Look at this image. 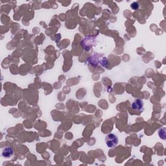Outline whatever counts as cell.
I'll return each instance as SVG.
<instances>
[{"label": "cell", "mask_w": 166, "mask_h": 166, "mask_svg": "<svg viewBox=\"0 0 166 166\" xmlns=\"http://www.w3.org/2000/svg\"><path fill=\"white\" fill-rule=\"evenodd\" d=\"M130 7H131V8L133 10H137L139 8V5H138V3L137 2H134V3H132L131 4Z\"/></svg>", "instance_id": "cell-5"}, {"label": "cell", "mask_w": 166, "mask_h": 166, "mask_svg": "<svg viewBox=\"0 0 166 166\" xmlns=\"http://www.w3.org/2000/svg\"><path fill=\"white\" fill-rule=\"evenodd\" d=\"M118 138L114 134H108L106 138H105V142L107 145V147L109 148H114L117 146L118 144Z\"/></svg>", "instance_id": "cell-1"}, {"label": "cell", "mask_w": 166, "mask_h": 166, "mask_svg": "<svg viewBox=\"0 0 166 166\" xmlns=\"http://www.w3.org/2000/svg\"><path fill=\"white\" fill-rule=\"evenodd\" d=\"M159 136L160 138H162L163 140H165V129H160L159 132H158Z\"/></svg>", "instance_id": "cell-4"}, {"label": "cell", "mask_w": 166, "mask_h": 166, "mask_svg": "<svg viewBox=\"0 0 166 166\" xmlns=\"http://www.w3.org/2000/svg\"><path fill=\"white\" fill-rule=\"evenodd\" d=\"M143 106H144V104H143V102L142 101V100L136 99L132 103L131 107L132 109L135 110L136 111L141 112L143 110Z\"/></svg>", "instance_id": "cell-2"}, {"label": "cell", "mask_w": 166, "mask_h": 166, "mask_svg": "<svg viewBox=\"0 0 166 166\" xmlns=\"http://www.w3.org/2000/svg\"><path fill=\"white\" fill-rule=\"evenodd\" d=\"M14 154V149L11 147H7L2 150V156L5 158H11Z\"/></svg>", "instance_id": "cell-3"}]
</instances>
